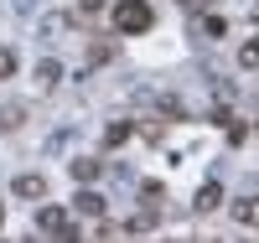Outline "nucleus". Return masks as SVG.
Masks as SVG:
<instances>
[{
    "instance_id": "f257e3e1",
    "label": "nucleus",
    "mask_w": 259,
    "mask_h": 243,
    "mask_svg": "<svg viewBox=\"0 0 259 243\" xmlns=\"http://www.w3.org/2000/svg\"><path fill=\"white\" fill-rule=\"evenodd\" d=\"M150 21H156V11H150L145 0H119L114 6V31H124V36L150 31Z\"/></svg>"
},
{
    "instance_id": "f03ea898",
    "label": "nucleus",
    "mask_w": 259,
    "mask_h": 243,
    "mask_svg": "<svg viewBox=\"0 0 259 243\" xmlns=\"http://www.w3.org/2000/svg\"><path fill=\"white\" fill-rule=\"evenodd\" d=\"M36 228H41V233H52V238H73V233H78V228H73V217L62 212V207H41V212H36Z\"/></svg>"
},
{
    "instance_id": "7ed1b4c3",
    "label": "nucleus",
    "mask_w": 259,
    "mask_h": 243,
    "mask_svg": "<svg viewBox=\"0 0 259 243\" xmlns=\"http://www.w3.org/2000/svg\"><path fill=\"white\" fill-rule=\"evenodd\" d=\"M11 191H16V197H31V202H36V197H47V176L26 171V176H16V181H11Z\"/></svg>"
},
{
    "instance_id": "20e7f679",
    "label": "nucleus",
    "mask_w": 259,
    "mask_h": 243,
    "mask_svg": "<svg viewBox=\"0 0 259 243\" xmlns=\"http://www.w3.org/2000/svg\"><path fill=\"white\" fill-rule=\"evenodd\" d=\"M233 223H244V228L259 233V197H239V202H233Z\"/></svg>"
},
{
    "instance_id": "39448f33",
    "label": "nucleus",
    "mask_w": 259,
    "mask_h": 243,
    "mask_svg": "<svg viewBox=\"0 0 259 243\" xmlns=\"http://www.w3.org/2000/svg\"><path fill=\"white\" fill-rule=\"evenodd\" d=\"M212 207H223V186L218 181H207L197 197H192V212H212Z\"/></svg>"
},
{
    "instance_id": "423d86ee",
    "label": "nucleus",
    "mask_w": 259,
    "mask_h": 243,
    "mask_svg": "<svg viewBox=\"0 0 259 243\" xmlns=\"http://www.w3.org/2000/svg\"><path fill=\"white\" fill-rule=\"evenodd\" d=\"M73 212H83V217H104L109 207H104V197H99V191H78V202H73Z\"/></svg>"
},
{
    "instance_id": "0eeeda50",
    "label": "nucleus",
    "mask_w": 259,
    "mask_h": 243,
    "mask_svg": "<svg viewBox=\"0 0 259 243\" xmlns=\"http://www.w3.org/2000/svg\"><path fill=\"white\" fill-rule=\"evenodd\" d=\"M73 176H78V181H99V176H104V166H99L94 156H78V161H73Z\"/></svg>"
},
{
    "instance_id": "6e6552de",
    "label": "nucleus",
    "mask_w": 259,
    "mask_h": 243,
    "mask_svg": "<svg viewBox=\"0 0 259 243\" xmlns=\"http://www.w3.org/2000/svg\"><path fill=\"white\" fill-rule=\"evenodd\" d=\"M130 129H135V124H124V119H119V124H109V129H104V145H109V150H119V145L130 140Z\"/></svg>"
},
{
    "instance_id": "1a4fd4ad",
    "label": "nucleus",
    "mask_w": 259,
    "mask_h": 243,
    "mask_svg": "<svg viewBox=\"0 0 259 243\" xmlns=\"http://www.w3.org/2000/svg\"><path fill=\"white\" fill-rule=\"evenodd\" d=\"M239 68H259V36L239 47Z\"/></svg>"
},
{
    "instance_id": "9d476101",
    "label": "nucleus",
    "mask_w": 259,
    "mask_h": 243,
    "mask_svg": "<svg viewBox=\"0 0 259 243\" xmlns=\"http://www.w3.org/2000/svg\"><path fill=\"white\" fill-rule=\"evenodd\" d=\"M21 119H26V109H21V104H11V109H0V129H16Z\"/></svg>"
},
{
    "instance_id": "9b49d317",
    "label": "nucleus",
    "mask_w": 259,
    "mask_h": 243,
    "mask_svg": "<svg viewBox=\"0 0 259 243\" xmlns=\"http://www.w3.org/2000/svg\"><path fill=\"white\" fill-rule=\"evenodd\" d=\"M57 78H62V68H57V62H41V68H36V83H41V88H52Z\"/></svg>"
},
{
    "instance_id": "f8f14e48",
    "label": "nucleus",
    "mask_w": 259,
    "mask_h": 243,
    "mask_svg": "<svg viewBox=\"0 0 259 243\" xmlns=\"http://www.w3.org/2000/svg\"><path fill=\"white\" fill-rule=\"evenodd\" d=\"M11 73H16V52L0 47V78H11Z\"/></svg>"
},
{
    "instance_id": "ddd939ff",
    "label": "nucleus",
    "mask_w": 259,
    "mask_h": 243,
    "mask_svg": "<svg viewBox=\"0 0 259 243\" xmlns=\"http://www.w3.org/2000/svg\"><path fill=\"white\" fill-rule=\"evenodd\" d=\"M109 57H114V47H109V41H99V47L89 52V62H109Z\"/></svg>"
},
{
    "instance_id": "4468645a",
    "label": "nucleus",
    "mask_w": 259,
    "mask_h": 243,
    "mask_svg": "<svg viewBox=\"0 0 259 243\" xmlns=\"http://www.w3.org/2000/svg\"><path fill=\"white\" fill-rule=\"evenodd\" d=\"M83 6H89V11H99V6H109V0H83Z\"/></svg>"
},
{
    "instance_id": "2eb2a0df",
    "label": "nucleus",
    "mask_w": 259,
    "mask_h": 243,
    "mask_svg": "<svg viewBox=\"0 0 259 243\" xmlns=\"http://www.w3.org/2000/svg\"><path fill=\"white\" fill-rule=\"evenodd\" d=\"M0 223H6V207H0Z\"/></svg>"
},
{
    "instance_id": "dca6fc26",
    "label": "nucleus",
    "mask_w": 259,
    "mask_h": 243,
    "mask_svg": "<svg viewBox=\"0 0 259 243\" xmlns=\"http://www.w3.org/2000/svg\"><path fill=\"white\" fill-rule=\"evenodd\" d=\"M254 16H259V6H254Z\"/></svg>"
}]
</instances>
